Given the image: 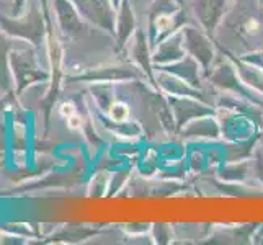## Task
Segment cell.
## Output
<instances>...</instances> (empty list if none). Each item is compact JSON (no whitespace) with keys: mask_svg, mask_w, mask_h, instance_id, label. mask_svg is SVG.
<instances>
[{"mask_svg":"<svg viewBox=\"0 0 263 245\" xmlns=\"http://www.w3.org/2000/svg\"><path fill=\"white\" fill-rule=\"evenodd\" d=\"M249 28H258V23L252 20V22L249 23Z\"/></svg>","mask_w":263,"mask_h":245,"instance_id":"9","label":"cell"},{"mask_svg":"<svg viewBox=\"0 0 263 245\" xmlns=\"http://www.w3.org/2000/svg\"><path fill=\"white\" fill-rule=\"evenodd\" d=\"M61 113L69 118V116H72V115L76 113V108H74V105H72V103H64V105L61 106Z\"/></svg>","mask_w":263,"mask_h":245,"instance_id":"7","label":"cell"},{"mask_svg":"<svg viewBox=\"0 0 263 245\" xmlns=\"http://www.w3.org/2000/svg\"><path fill=\"white\" fill-rule=\"evenodd\" d=\"M15 44V38L0 30V92L2 93H10L15 88L10 67V52L13 51V48H16Z\"/></svg>","mask_w":263,"mask_h":245,"instance_id":"3","label":"cell"},{"mask_svg":"<svg viewBox=\"0 0 263 245\" xmlns=\"http://www.w3.org/2000/svg\"><path fill=\"white\" fill-rule=\"evenodd\" d=\"M34 54L28 49V46H20L13 48L10 52V67H12V76L16 87V92L22 93L25 88H28L33 82H38L43 77V72L36 67Z\"/></svg>","mask_w":263,"mask_h":245,"instance_id":"2","label":"cell"},{"mask_svg":"<svg viewBox=\"0 0 263 245\" xmlns=\"http://www.w3.org/2000/svg\"><path fill=\"white\" fill-rule=\"evenodd\" d=\"M108 115H110L113 121H124L129 116V108L128 105H124L121 102H115L110 106V110H108Z\"/></svg>","mask_w":263,"mask_h":245,"instance_id":"4","label":"cell"},{"mask_svg":"<svg viewBox=\"0 0 263 245\" xmlns=\"http://www.w3.org/2000/svg\"><path fill=\"white\" fill-rule=\"evenodd\" d=\"M156 25H157V28H159L160 31H165V30H168L170 26H172V18L167 16V15L159 16V18H157V22H156Z\"/></svg>","mask_w":263,"mask_h":245,"instance_id":"5","label":"cell"},{"mask_svg":"<svg viewBox=\"0 0 263 245\" xmlns=\"http://www.w3.org/2000/svg\"><path fill=\"white\" fill-rule=\"evenodd\" d=\"M67 124H69V128H72V129L80 128V118L74 113L72 116H69V118H67Z\"/></svg>","mask_w":263,"mask_h":245,"instance_id":"6","label":"cell"},{"mask_svg":"<svg viewBox=\"0 0 263 245\" xmlns=\"http://www.w3.org/2000/svg\"><path fill=\"white\" fill-rule=\"evenodd\" d=\"M0 30L15 40L30 41L34 46L43 41V18L38 7L31 5L30 12L20 18H10L0 12Z\"/></svg>","mask_w":263,"mask_h":245,"instance_id":"1","label":"cell"},{"mask_svg":"<svg viewBox=\"0 0 263 245\" xmlns=\"http://www.w3.org/2000/svg\"><path fill=\"white\" fill-rule=\"evenodd\" d=\"M25 4H26V0H13V15L15 16L23 12Z\"/></svg>","mask_w":263,"mask_h":245,"instance_id":"8","label":"cell"}]
</instances>
